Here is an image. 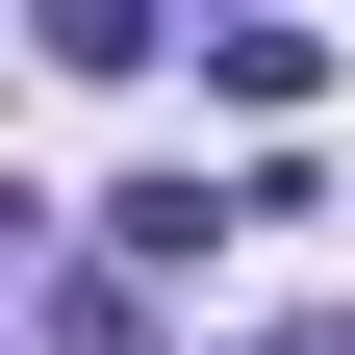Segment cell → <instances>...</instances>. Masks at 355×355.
I'll return each mask as SVG.
<instances>
[{
  "mask_svg": "<svg viewBox=\"0 0 355 355\" xmlns=\"http://www.w3.org/2000/svg\"><path fill=\"white\" fill-rule=\"evenodd\" d=\"M26 51L51 76H153V0H26Z\"/></svg>",
  "mask_w": 355,
  "mask_h": 355,
  "instance_id": "obj_1",
  "label": "cell"
},
{
  "mask_svg": "<svg viewBox=\"0 0 355 355\" xmlns=\"http://www.w3.org/2000/svg\"><path fill=\"white\" fill-rule=\"evenodd\" d=\"M26 229H51V203H26V178H0V254H26Z\"/></svg>",
  "mask_w": 355,
  "mask_h": 355,
  "instance_id": "obj_2",
  "label": "cell"
},
{
  "mask_svg": "<svg viewBox=\"0 0 355 355\" xmlns=\"http://www.w3.org/2000/svg\"><path fill=\"white\" fill-rule=\"evenodd\" d=\"M279 355H355V304H330V330H279Z\"/></svg>",
  "mask_w": 355,
  "mask_h": 355,
  "instance_id": "obj_3",
  "label": "cell"
}]
</instances>
